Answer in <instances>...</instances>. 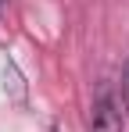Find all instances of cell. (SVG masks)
<instances>
[{
    "label": "cell",
    "mask_w": 129,
    "mask_h": 132,
    "mask_svg": "<svg viewBox=\"0 0 129 132\" xmlns=\"http://www.w3.org/2000/svg\"><path fill=\"white\" fill-rule=\"evenodd\" d=\"M0 4H4V0H0Z\"/></svg>",
    "instance_id": "3"
},
{
    "label": "cell",
    "mask_w": 129,
    "mask_h": 132,
    "mask_svg": "<svg viewBox=\"0 0 129 132\" xmlns=\"http://www.w3.org/2000/svg\"><path fill=\"white\" fill-rule=\"evenodd\" d=\"M122 107L126 104L111 89V82H101L97 96H93V111H90V132H122L126 129V111Z\"/></svg>",
    "instance_id": "1"
},
{
    "label": "cell",
    "mask_w": 129,
    "mask_h": 132,
    "mask_svg": "<svg viewBox=\"0 0 129 132\" xmlns=\"http://www.w3.org/2000/svg\"><path fill=\"white\" fill-rule=\"evenodd\" d=\"M122 104L129 111V57H126V68H122Z\"/></svg>",
    "instance_id": "2"
}]
</instances>
